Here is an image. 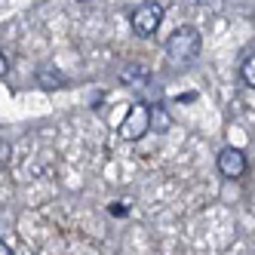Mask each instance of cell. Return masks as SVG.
<instances>
[{
  "mask_svg": "<svg viewBox=\"0 0 255 255\" xmlns=\"http://www.w3.org/2000/svg\"><path fill=\"white\" fill-rule=\"evenodd\" d=\"M240 77H243V83H246L249 89H255V52H249V56L243 59V65H240Z\"/></svg>",
  "mask_w": 255,
  "mask_h": 255,
  "instance_id": "52a82bcc",
  "label": "cell"
},
{
  "mask_svg": "<svg viewBox=\"0 0 255 255\" xmlns=\"http://www.w3.org/2000/svg\"><path fill=\"white\" fill-rule=\"evenodd\" d=\"M166 56L175 62V65H191L197 56H200V31L191 28V25H181L169 34L166 40Z\"/></svg>",
  "mask_w": 255,
  "mask_h": 255,
  "instance_id": "6da1fadb",
  "label": "cell"
},
{
  "mask_svg": "<svg viewBox=\"0 0 255 255\" xmlns=\"http://www.w3.org/2000/svg\"><path fill=\"white\" fill-rule=\"evenodd\" d=\"M120 80L126 86H144L148 83V68H141V65H126L120 71Z\"/></svg>",
  "mask_w": 255,
  "mask_h": 255,
  "instance_id": "5b68a950",
  "label": "cell"
},
{
  "mask_svg": "<svg viewBox=\"0 0 255 255\" xmlns=\"http://www.w3.org/2000/svg\"><path fill=\"white\" fill-rule=\"evenodd\" d=\"M144 132H151V108L144 102H135L129 108V114H126L123 126H120V135L126 141H138Z\"/></svg>",
  "mask_w": 255,
  "mask_h": 255,
  "instance_id": "3957f363",
  "label": "cell"
},
{
  "mask_svg": "<svg viewBox=\"0 0 255 255\" xmlns=\"http://www.w3.org/2000/svg\"><path fill=\"white\" fill-rule=\"evenodd\" d=\"M129 22H132V34H135V37L148 40V37H154V34H157V28L163 22V6L154 3V0H151V3H141V6L132 9Z\"/></svg>",
  "mask_w": 255,
  "mask_h": 255,
  "instance_id": "7a4b0ae2",
  "label": "cell"
},
{
  "mask_svg": "<svg viewBox=\"0 0 255 255\" xmlns=\"http://www.w3.org/2000/svg\"><path fill=\"white\" fill-rule=\"evenodd\" d=\"M246 169H249V160H246V154H243L240 148L228 144V148L218 151V172H222L225 178L237 181V178H243V175H246Z\"/></svg>",
  "mask_w": 255,
  "mask_h": 255,
  "instance_id": "277c9868",
  "label": "cell"
},
{
  "mask_svg": "<svg viewBox=\"0 0 255 255\" xmlns=\"http://www.w3.org/2000/svg\"><path fill=\"white\" fill-rule=\"evenodd\" d=\"M0 255H12V249H9V246H6L3 240H0Z\"/></svg>",
  "mask_w": 255,
  "mask_h": 255,
  "instance_id": "30bf717a",
  "label": "cell"
},
{
  "mask_svg": "<svg viewBox=\"0 0 255 255\" xmlns=\"http://www.w3.org/2000/svg\"><path fill=\"white\" fill-rule=\"evenodd\" d=\"M169 114L163 111V108H151V129H157V132H166L169 129Z\"/></svg>",
  "mask_w": 255,
  "mask_h": 255,
  "instance_id": "ba28073f",
  "label": "cell"
},
{
  "mask_svg": "<svg viewBox=\"0 0 255 255\" xmlns=\"http://www.w3.org/2000/svg\"><path fill=\"white\" fill-rule=\"evenodd\" d=\"M9 71V59H6V52H0V77H3Z\"/></svg>",
  "mask_w": 255,
  "mask_h": 255,
  "instance_id": "9c48e42d",
  "label": "cell"
},
{
  "mask_svg": "<svg viewBox=\"0 0 255 255\" xmlns=\"http://www.w3.org/2000/svg\"><path fill=\"white\" fill-rule=\"evenodd\" d=\"M37 83L43 89H56V86H65V74L56 71V68H40L37 71Z\"/></svg>",
  "mask_w": 255,
  "mask_h": 255,
  "instance_id": "8992f818",
  "label": "cell"
}]
</instances>
